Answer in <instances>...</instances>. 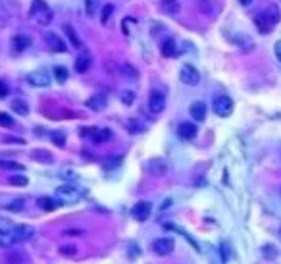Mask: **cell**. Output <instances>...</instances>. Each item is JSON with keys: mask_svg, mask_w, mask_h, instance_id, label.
<instances>
[{"mask_svg": "<svg viewBox=\"0 0 281 264\" xmlns=\"http://www.w3.org/2000/svg\"><path fill=\"white\" fill-rule=\"evenodd\" d=\"M278 21H280V10H278L276 6H268L264 12L254 16V23L258 25L260 33H264V35L270 33Z\"/></svg>", "mask_w": 281, "mask_h": 264, "instance_id": "cell-1", "label": "cell"}, {"mask_svg": "<svg viewBox=\"0 0 281 264\" xmlns=\"http://www.w3.org/2000/svg\"><path fill=\"white\" fill-rule=\"evenodd\" d=\"M212 108H214V112H216L220 118H228V116L233 114V101L229 99L228 95H220V97L214 99Z\"/></svg>", "mask_w": 281, "mask_h": 264, "instance_id": "cell-2", "label": "cell"}, {"mask_svg": "<svg viewBox=\"0 0 281 264\" xmlns=\"http://www.w3.org/2000/svg\"><path fill=\"white\" fill-rule=\"evenodd\" d=\"M179 79H181L185 85L194 87V85H198V81H200V73H198V70H196L194 66L185 64V66L181 68V71H179Z\"/></svg>", "mask_w": 281, "mask_h": 264, "instance_id": "cell-3", "label": "cell"}, {"mask_svg": "<svg viewBox=\"0 0 281 264\" xmlns=\"http://www.w3.org/2000/svg\"><path fill=\"white\" fill-rule=\"evenodd\" d=\"M27 83H29L31 87H37V89L48 87V85H50V77H48V73H47V71L35 70L27 75Z\"/></svg>", "mask_w": 281, "mask_h": 264, "instance_id": "cell-4", "label": "cell"}, {"mask_svg": "<svg viewBox=\"0 0 281 264\" xmlns=\"http://www.w3.org/2000/svg\"><path fill=\"white\" fill-rule=\"evenodd\" d=\"M148 108H150L152 114H160V112L166 108V95H164L162 91H150Z\"/></svg>", "mask_w": 281, "mask_h": 264, "instance_id": "cell-5", "label": "cell"}, {"mask_svg": "<svg viewBox=\"0 0 281 264\" xmlns=\"http://www.w3.org/2000/svg\"><path fill=\"white\" fill-rule=\"evenodd\" d=\"M174 247H176V243H174L172 237H160V239H156V241L152 243V251H154L156 255H160V257H168V255L174 251Z\"/></svg>", "mask_w": 281, "mask_h": 264, "instance_id": "cell-6", "label": "cell"}, {"mask_svg": "<svg viewBox=\"0 0 281 264\" xmlns=\"http://www.w3.org/2000/svg\"><path fill=\"white\" fill-rule=\"evenodd\" d=\"M81 135H91V139L94 143H106L114 137V133L110 129H96V127H91V129H83Z\"/></svg>", "mask_w": 281, "mask_h": 264, "instance_id": "cell-7", "label": "cell"}, {"mask_svg": "<svg viewBox=\"0 0 281 264\" xmlns=\"http://www.w3.org/2000/svg\"><path fill=\"white\" fill-rule=\"evenodd\" d=\"M150 212H152V205H150L148 201H140V203H137V205L131 209V216H133L135 220H139V222H144V220L150 216Z\"/></svg>", "mask_w": 281, "mask_h": 264, "instance_id": "cell-8", "label": "cell"}, {"mask_svg": "<svg viewBox=\"0 0 281 264\" xmlns=\"http://www.w3.org/2000/svg\"><path fill=\"white\" fill-rule=\"evenodd\" d=\"M16 243H19V239L18 235H16V231H14V228L12 229L0 228V249H10V247H14Z\"/></svg>", "mask_w": 281, "mask_h": 264, "instance_id": "cell-9", "label": "cell"}, {"mask_svg": "<svg viewBox=\"0 0 281 264\" xmlns=\"http://www.w3.org/2000/svg\"><path fill=\"white\" fill-rule=\"evenodd\" d=\"M146 168H148V172L152 174V176L156 177H162L168 174V164H166V160L162 158H152L146 162Z\"/></svg>", "mask_w": 281, "mask_h": 264, "instance_id": "cell-10", "label": "cell"}, {"mask_svg": "<svg viewBox=\"0 0 281 264\" xmlns=\"http://www.w3.org/2000/svg\"><path fill=\"white\" fill-rule=\"evenodd\" d=\"M106 105H108V99H106V95H102V93H94L85 103V106L91 108L93 112H102L106 108Z\"/></svg>", "mask_w": 281, "mask_h": 264, "instance_id": "cell-11", "label": "cell"}, {"mask_svg": "<svg viewBox=\"0 0 281 264\" xmlns=\"http://www.w3.org/2000/svg\"><path fill=\"white\" fill-rule=\"evenodd\" d=\"M179 137L181 139H185V141H191L194 139V135H196V131H198V127L194 125V123H189V122H183L179 125Z\"/></svg>", "mask_w": 281, "mask_h": 264, "instance_id": "cell-12", "label": "cell"}, {"mask_svg": "<svg viewBox=\"0 0 281 264\" xmlns=\"http://www.w3.org/2000/svg\"><path fill=\"white\" fill-rule=\"evenodd\" d=\"M47 43H48V47L52 49L54 53H66V51H68L66 43L60 39V35H56V33H47Z\"/></svg>", "mask_w": 281, "mask_h": 264, "instance_id": "cell-13", "label": "cell"}, {"mask_svg": "<svg viewBox=\"0 0 281 264\" xmlns=\"http://www.w3.org/2000/svg\"><path fill=\"white\" fill-rule=\"evenodd\" d=\"M12 51L14 53H23L27 47H31V37H25V35H16L12 39Z\"/></svg>", "mask_w": 281, "mask_h": 264, "instance_id": "cell-14", "label": "cell"}, {"mask_svg": "<svg viewBox=\"0 0 281 264\" xmlns=\"http://www.w3.org/2000/svg\"><path fill=\"white\" fill-rule=\"evenodd\" d=\"M89 68H91V54L87 51H83V53L77 56V60H75V71L85 73Z\"/></svg>", "mask_w": 281, "mask_h": 264, "instance_id": "cell-15", "label": "cell"}, {"mask_svg": "<svg viewBox=\"0 0 281 264\" xmlns=\"http://www.w3.org/2000/svg\"><path fill=\"white\" fill-rule=\"evenodd\" d=\"M191 116H193L196 122H204L206 120V105L204 103H193L189 108Z\"/></svg>", "mask_w": 281, "mask_h": 264, "instance_id": "cell-16", "label": "cell"}, {"mask_svg": "<svg viewBox=\"0 0 281 264\" xmlns=\"http://www.w3.org/2000/svg\"><path fill=\"white\" fill-rule=\"evenodd\" d=\"M14 231H16V235H18L19 243H21V241H29V239L35 235V229L31 228V226H14Z\"/></svg>", "mask_w": 281, "mask_h": 264, "instance_id": "cell-17", "label": "cell"}, {"mask_svg": "<svg viewBox=\"0 0 281 264\" xmlns=\"http://www.w3.org/2000/svg\"><path fill=\"white\" fill-rule=\"evenodd\" d=\"M62 29H64V33L68 35V39H70V41H71V45H73L75 49H83V43H81V39L77 37V33H75V29L71 27L70 23H66V25H64Z\"/></svg>", "mask_w": 281, "mask_h": 264, "instance_id": "cell-18", "label": "cell"}, {"mask_svg": "<svg viewBox=\"0 0 281 264\" xmlns=\"http://www.w3.org/2000/svg\"><path fill=\"white\" fill-rule=\"evenodd\" d=\"M37 205H39V209H43V211H54V209H58L62 203H60V201H54L50 197H41V199L37 201Z\"/></svg>", "mask_w": 281, "mask_h": 264, "instance_id": "cell-19", "label": "cell"}, {"mask_svg": "<svg viewBox=\"0 0 281 264\" xmlns=\"http://www.w3.org/2000/svg\"><path fill=\"white\" fill-rule=\"evenodd\" d=\"M12 108H14V112L19 114V116H27L29 114V105L23 99H14L12 101Z\"/></svg>", "mask_w": 281, "mask_h": 264, "instance_id": "cell-20", "label": "cell"}, {"mask_svg": "<svg viewBox=\"0 0 281 264\" xmlns=\"http://www.w3.org/2000/svg\"><path fill=\"white\" fill-rule=\"evenodd\" d=\"M162 56H176V53H177V49H176V41L174 39H166L164 43H162Z\"/></svg>", "mask_w": 281, "mask_h": 264, "instance_id": "cell-21", "label": "cell"}, {"mask_svg": "<svg viewBox=\"0 0 281 264\" xmlns=\"http://www.w3.org/2000/svg\"><path fill=\"white\" fill-rule=\"evenodd\" d=\"M162 10L170 16H176V14H179V2L177 0H162Z\"/></svg>", "mask_w": 281, "mask_h": 264, "instance_id": "cell-22", "label": "cell"}, {"mask_svg": "<svg viewBox=\"0 0 281 264\" xmlns=\"http://www.w3.org/2000/svg\"><path fill=\"white\" fill-rule=\"evenodd\" d=\"M45 10H48V6H47V2H45V0H33L29 14H31L33 18H39V16H41Z\"/></svg>", "mask_w": 281, "mask_h": 264, "instance_id": "cell-23", "label": "cell"}, {"mask_svg": "<svg viewBox=\"0 0 281 264\" xmlns=\"http://www.w3.org/2000/svg\"><path fill=\"white\" fill-rule=\"evenodd\" d=\"M35 160H39V162H47V164H50L52 162V155L48 153V151H41V149H37V151H33V155H31Z\"/></svg>", "mask_w": 281, "mask_h": 264, "instance_id": "cell-24", "label": "cell"}, {"mask_svg": "<svg viewBox=\"0 0 281 264\" xmlns=\"http://www.w3.org/2000/svg\"><path fill=\"white\" fill-rule=\"evenodd\" d=\"M120 71L127 75V79H137L139 77V71L135 70V68H131V64H127V62H123L122 66H120Z\"/></svg>", "mask_w": 281, "mask_h": 264, "instance_id": "cell-25", "label": "cell"}, {"mask_svg": "<svg viewBox=\"0 0 281 264\" xmlns=\"http://www.w3.org/2000/svg\"><path fill=\"white\" fill-rule=\"evenodd\" d=\"M54 77H56L58 83H66L68 81V70L64 66H56L54 68Z\"/></svg>", "mask_w": 281, "mask_h": 264, "instance_id": "cell-26", "label": "cell"}, {"mask_svg": "<svg viewBox=\"0 0 281 264\" xmlns=\"http://www.w3.org/2000/svg\"><path fill=\"white\" fill-rule=\"evenodd\" d=\"M50 137L56 147H64L66 145V133L64 131H50Z\"/></svg>", "mask_w": 281, "mask_h": 264, "instance_id": "cell-27", "label": "cell"}, {"mask_svg": "<svg viewBox=\"0 0 281 264\" xmlns=\"http://www.w3.org/2000/svg\"><path fill=\"white\" fill-rule=\"evenodd\" d=\"M6 261H8V263H27V257H25L23 253L14 251V253H8V255H6Z\"/></svg>", "mask_w": 281, "mask_h": 264, "instance_id": "cell-28", "label": "cell"}, {"mask_svg": "<svg viewBox=\"0 0 281 264\" xmlns=\"http://www.w3.org/2000/svg\"><path fill=\"white\" fill-rule=\"evenodd\" d=\"M0 168L2 170H23V166L14 160H0Z\"/></svg>", "mask_w": 281, "mask_h": 264, "instance_id": "cell-29", "label": "cell"}, {"mask_svg": "<svg viewBox=\"0 0 281 264\" xmlns=\"http://www.w3.org/2000/svg\"><path fill=\"white\" fill-rule=\"evenodd\" d=\"M58 253H60L62 257H75V255H77V247L75 245H62V247H58Z\"/></svg>", "mask_w": 281, "mask_h": 264, "instance_id": "cell-30", "label": "cell"}, {"mask_svg": "<svg viewBox=\"0 0 281 264\" xmlns=\"http://www.w3.org/2000/svg\"><path fill=\"white\" fill-rule=\"evenodd\" d=\"M112 14H114V6H112V4H106L104 8H102V18H100V23L106 25V23L110 21V18H112Z\"/></svg>", "mask_w": 281, "mask_h": 264, "instance_id": "cell-31", "label": "cell"}, {"mask_svg": "<svg viewBox=\"0 0 281 264\" xmlns=\"http://www.w3.org/2000/svg\"><path fill=\"white\" fill-rule=\"evenodd\" d=\"M120 99H122L123 105H133V101H135V93L133 91H129V89H125V91H122V95H120Z\"/></svg>", "mask_w": 281, "mask_h": 264, "instance_id": "cell-32", "label": "cell"}, {"mask_svg": "<svg viewBox=\"0 0 281 264\" xmlns=\"http://www.w3.org/2000/svg\"><path fill=\"white\" fill-rule=\"evenodd\" d=\"M98 4H100V0H85V12H87L89 16H94Z\"/></svg>", "mask_w": 281, "mask_h": 264, "instance_id": "cell-33", "label": "cell"}, {"mask_svg": "<svg viewBox=\"0 0 281 264\" xmlns=\"http://www.w3.org/2000/svg\"><path fill=\"white\" fill-rule=\"evenodd\" d=\"M122 164V157H116V158H112V160H106L104 164H102V168L104 170H114V168H118Z\"/></svg>", "mask_w": 281, "mask_h": 264, "instance_id": "cell-34", "label": "cell"}, {"mask_svg": "<svg viewBox=\"0 0 281 264\" xmlns=\"http://www.w3.org/2000/svg\"><path fill=\"white\" fill-rule=\"evenodd\" d=\"M10 183L16 185V187H25L27 185V177L25 176H12L10 177Z\"/></svg>", "mask_w": 281, "mask_h": 264, "instance_id": "cell-35", "label": "cell"}, {"mask_svg": "<svg viewBox=\"0 0 281 264\" xmlns=\"http://www.w3.org/2000/svg\"><path fill=\"white\" fill-rule=\"evenodd\" d=\"M39 23H43V25H48V23H50V21H52V12H50V10H45V12H43V14H41V16H39Z\"/></svg>", "mask_w": 281, "mask_h": 264, "instance_id": "cell-36", "label": "cell"}, {"mask_svg": "<svg viewBox=\"0 0 281 264\" xmlns=\"http://www.w3.org/2000/svg\"><path fill=\"white\" fill-rule=\"evenodd\" d=\"M14 123H16V122L12 120V116H8V114L0 112V125H2V127H12Z\"/></svg>", "mask_w": 281, "mask_h": 264, "instance_id": "cell-37", "label": "cell"}, {"mask_svg": "<svg viewBox=\"0 0 281 264\" xmlns=\"http://www.w3.org/2000/svg\"><path fill=\"white\" fill-rule=\"evenodd\" d=\"M58 195H77V191L73 185H62V187H58Z\"/></svg>", "mask_w": 281, "mask_h": 264, "instance_id": "cell-38", "label": "cell"}, {"mask_svg": "<svg viewBox=\"0 0 281 264\" xmlns=\"http://www.w3.org/2000/svg\"><path fill=\"white\" fill-rule=\"evenodd\" d=\"M137 123V120H129L127 122V129L131 131V133H137V131H140V125H135Z\"/></svg>", "mask_w": 281, "mask_h": 264, "instance_id": "cell-39", "label": "cell"}, {"mask_svg": "<svg viewBox=\"0 0 281 264\" xmlns=\"http://www.w3.org/2000/svg\"><path fill=\"white\" fill-rule=\"evenodd\" d=\"M21 207H23V203H21V201H19V199H18L16 203H12V205H8L6 209H8V211H19Z\"/></svg>", "mask_w": 281, "mask_h": 264, "instance_id": "cell-40", "label": "cell"}, {"mask_svg": "<svg viewBox=\"0 0 281 264\" xmlns=\"http://www.w3.org/2000/svg\"><path fill=\"white\" fill-rule=\"evenodd\" d=\"M6 95H8V87H6L4 81H0V99H4Z\"/></svg>", "mask_w": 281, "mask_h": 264, "instance_id": "cell-41", "label": "cell"}, {"mask_svg": "<svg viewBox=\"0 0 281 264\" xmlns=\"http://www.w3.org/2000/svg\"><path fill=\"white\" fill-rule=\"evenodd\" d=\"M81 229H66V235H81Z\"/></svg>", "mask_w": 281, "mask_h": 264, "instance_id": "cell-42", "label": "cell"}, {"mask_svg": "<svg viewBox=\"0 0 281 264\" xmlns=\"http://www.w3.org/2000/svg\"><path fill=\"white\" fill-rule=\"evenodd\" d=\"M276 56H278V60L281 62V41H278V45H276Z\"/></svg>", "mask_w": 281, "mask_h": 264, "instance_id": "cell-43", "label": "cell"}, {"mask_svg": "<svg viewBox=\"0 0 281 264\" xmlns=\"http://www.w3.org/2000/svg\"><path fill=\"white\" fill-rule=\"evenodd\" d=\"M239 2H241V4H243V6H248V4H250V2H252V0H239Z\"/></svg>", "mask_w": 281, "mask_h": 264, "instance_id": "cell-44", "label": "cell"}, {"mask_svg": "<svg viewBox=\"0 0 281 264\" xmlns=\"http://www.w3.org/2000/svg\"><path fill=\"white\" fill-rule=\"evenodd\" d=\"M280 239H281V226H280Z\"/></svg>", "mask_w": 281, "mask_h": 264, "instance_id": "cell-45", "label": "cell"}]
</instances>
